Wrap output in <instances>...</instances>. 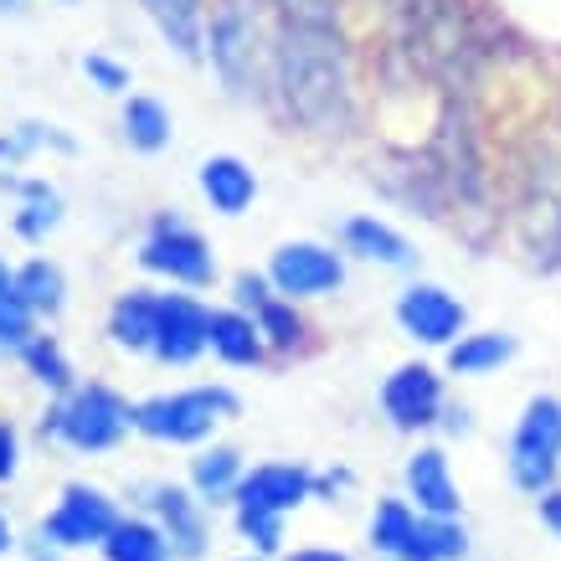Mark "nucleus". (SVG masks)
Segmentation results:
<instances>
[{"label": "nucleus", "instance_id": "obj_1", "mask_svg": "<svg viewBox=\"0 0 561 561\" xmlns=\"http://www.w3.org/2000/svg\"><path fill=\"white\" fill-rule=\"evenodd\" d=\"M278 42H273V88L309 135H345L356 119L351 57L341 36L335 0H273Z\"/></svg>", "mask_w": 561, "mask_h": 561}, {"label": "nucleus", "instance_id": "obj_2", "mask_svg": "<svg viewBox=\"0 0 561 561\" xmlns=\"http://www.w3.org/2000/svg\"><path fill=\"white\" fill-rule=\"evenodd\" d=\"M124 433H135V402L103 381L62 391L57 408L42 417V438L62 443L72 454H108L124 443Z\"/></svg>", "mask_w": 561, "mask_h": 561}, {"label": "nucleus", "instance_id": "obj_3", "mask_svg": "<svg viewBox=\"0 0 561 561\" xmlns=\"http://www.w3.org/2000/svg\"><path fill=\"white\" fill-rule=\"evenodd\" d=\"M227 417H238V391L232 387H181L135 402V433H145L154 443H171V448L206 443Z\"/></svg>", "mask_w": 561, "mask_h": 561}, {"label": "nucleus", "instance_id": "obj_4", "mask_svg": "<svg viewBox=\"0 0 561 561\" xmlns=\"http://www.w3.org/2000/svg\"><path fill=\"white\" fill-rule=\"evenodd\" d=\"M206 57L211 72L232 99H257L263 93V36H257V5L242 0H217L206 16Z\"/></svg>", "mask_w": 561, "mask_h": 561}, {"label": "nucleus", "instance_id": "obj_5", "mask_svg": "<svg viewBox=\"0 0 561 561\" xmlns=\"http://www.w3.org/2000/svg\"><path fill=\"white\" fill-rule=\"evenodd\" d=\"M139 268L154 273V278H165V284H175V289H206V284L217 278V253H211V242H206L186 217L160 211V217L150 221L145 242H139Z\"/></svg>", "mask_w": 561, "mask_h": 561}, {"label": "nucleus", "instance_id": "obj_6", "mask_svg": "<svg viewBox=\"0 0 561 561\" xmlns=\"http://www.w3.org/2000/svg\"><path fill=\"white\" fill-rule=\"evenodd\" d=\"M561 469V397L536 391L511 433V479L515 490L546 494Z\"/></svg>", "mask_w": 561, "mask_h": 561}, {"label": "nucleus", "instance_id": "obj_7", "mask_svg": "<svg viewBox=\"0 0 561 561\" xmlns=\"http://www.w3.org/2000/svg\"><path fill=\"white\" fill-rule=\"evenodd\" d=\"M119 520L124 515H119V505H114V494L78 479V484H68V490L57 494V505H51V515L42 520L36 536L51 546H62V551H88V546L108 541Z\"/></svg>", "mask_w": 561, "mask_h": 561}, {"label": "nucleus", "instance_id": "obj_8", "mask_svg": "<svg viewBox=\"0 0 561 561\" xmlns=\"http://www.w3.org/2000/svg\"><path fill=\"white\" fill-rule=\"evenodd\" d=\"M268 284L284 299H324L345 284V253H335L330 242H314V238H294V242H278L268 257Z\"/></svg>", "mask_w": 561, "mask_h": 561}, {"label": "nucleus", "instance_id": "obj_9", "mask_svg": "<svg viewBox=\"0 0 561 561\" xmlns=\"http://www.w3.org/2000/svg\"><path fill=\"white\" fill-rule=\"evenodd\" d=\"M202 351H211V309L191 294H154L150 356L160 366H191Z\"/></svg>", "mask_w": 561, "mask_h": 561}, {"label": "nucleus", "instance_id": "obj_10", "mask_svg": "<svg viewBox=\"0 0 561 561\" xmlns=\"http://www.w3.org/2000/svg\"><path fill=\"white\" fill-rule=\"evenodd\" d=\"M397 324H402L408 341L433 345V351H448V345L463 335L469 309L443 289V284H408L402 299H397Z\"/></svg>", "mask_w": 561, "mask_h": 561}, {"label": "nucleus", "instance_id": "obj_11", "mask_svg": "<svg viewBox=\"0 0 561 561\" xmlns=\"http://www.w3.org/2000/svg\"><path fill=\"white\" fill-rule=\"evenodd\" d=\"M150 520L165 530L175 561H202L211 546V520H206V500L191 484H150Z\"/></svg>", "mask_w": 561, "mask_h": 561}, {"label": "nucleus", "instance_id": "obj_12", "mask_svg": "<svg viewBox=\"0 0 561 561\" xmlns=\"http://www.w3.org/2000/svg\"><path fill=\"white\" fill-rule=\"evenodd\" d=\"M381 412L397 433H417L443 417V376L427 360H408L381 381Z\"/></svg>", "mask_w": 561, "mask_h": 561}, {"label": "nucleus", "instance_id": "obj_13", "mask_svg": "<svg viewBox=\"0 0 561 561\" xmlns=\"http://www.w3.org/2000/svg\"><path fill=\"white\" fill-rule=\"evenodd\" d=\"M314 484H320V474H314V469H305V463H257V469H248V474H242L238 494H232V505H238V511L294 515L299 505H309V500H314Z\"/></svg>", "mask_w": 561, "mask_h": 561}, {"label": "nucleus", "instance_id": "obj_14", "mask_svg": "<svg viewBox=\"0 0 561 561\" xmlns=\"http://www.w3.org/2000/svg\"><path fill=\"white\" fill-rule=\"evenodd\" d=\"M408 479V500L417 505L423 515H459L463 511V494H459V479L443 459V448H417L402 469Z\"/></svg>", "mask_w": 561, "mask_h": 561}, {"label": "nucleus", "instance_id": "obj_15", "mask_svg": "<svg viewBox=\"0 0 561 561\" xmlns=\"http://www.w3.org/2000/svg\"><path fill=\"white\" fill-rule=\"evenodd\" d=\"M196 186H202L206 206H211L217 217H242V211L257 202V171L248 160H238V154H211V160H202Z\"/></svg>", "mask_w": 561, "mask_h": 561}, {"label": "nucleus", "instance_id": "obj_16", "mask_svg": "<svg viewBox=\"0 0 561 561\" xmlns=\"http://www.w3.org/2000/svg\"><path fill=\"white\" fill-rule=\"evenodd\" d=\"M139 11L154 21L160 42L175 51V57H206V0H139Z\"/></svg>", "mask_w": 561, "mask_h": 561}, {"label": "nucleus", "instance_id": "obj_17", "mask_svg": "<svg viewBox=\"0 0 561 561\" xmlns=\"http://www.w3.org/2000/svg\"><path fill=\"white\" fill-rule=\"evenodd\" d=\"M211 356L221 366H257L268 356V341H263V330L248 309H211Z\"/></svg>", "mask_w": 561, "mask_h": 561}, {"label": "nucleus", "instance_id": "obj_18", "mask_svg": "<svg viewBox=\"0 0 561 561\" xmlns=\"http://www.w3.org/2000/svg\"><path fill=\"white\" fill-rule=\"evenodd\" d=\"M341 242H345V253L366 257V263H381V268H408L412 263L408 238L381 217H351L341 227Z\"/></svg>", "mask_w": 561, "mask_h": 561}, {"label": "nucleus", "instance_id": "obj_19", "mask_svg": "<svg viewBox=\"0 0 561 561\" xmlns=\"http://www.w3.org/2000/svg\"><path fill=\"white\" fill-rule=\"evenodd\" d=\"M119 129H124V145H129V150L160 154L175 135V119L160 99H150V93H129V99H124V114H119Z\"/></svg>", "mask_w": 561, "mask_h": 561}, {"label": "nucleus", "instance_id": "obj_20", "mask_svg": "<svg viewBox=\"0 0 561 561\" xmlns=\"http://www.w3.org/2000/svg\"><path fill=\"white\" fill-rule=\"evenodd\" d=\"M108 341L119 351H145L150 356L154 341V294L150 289H124L108 309Z\"/></svg>", "mask_w": 561, "mask_h": 561}, {"label": "nucleus", "instance_id": "obj_21", "mask_svg": "<svg viewBox=\"0 0 561 561\" xmlns=\"http://www.w3.org/2000/svg\"><path fill=\"white\" fill-rule=\"evenodd\" d=\"M242 454L238 448H202L196 459H191V490L202 494L206 505H227L232 494H238V484H242Z\"/></svg>", "mask_w": 561, "mask_h": 561}, {"label": "nucleus", "instance_id": "obj_22", "mask_svg": "<svg viewBox=\"0 0 561 561\" xmlns=\"http://www.w3.org/2000/svg\"><path fill=\"white\" fill-rule=\"evenodd\" d=\"M463 557H469V530H463L459 515H423L417 536L397 561H463Z\"/></svg>", "mask_w": 561, "mask_h": 561}, {"label": "nucleus", "instance_id": "obj_23", "mask_svg": "<svg viewBox=\"0 0 561 561\" xmlns=\"http://www.w3.org/2000/svg\"><path fill=\"white\" fill-rule=\"evenodd\" d=\"M16 217H11V227H16L26 242H42L62 221V196H57V186L51 181H36V175H26V181H16Z\"/></svg>", "mask_w": 561, "mask_h": 561}, {"label": "nucleus", "instance_id": "obj_24", "mask_svg": "<svg viewBox=\"0 0 561 561\" xmlns=\"http://www.w3.org/2000/svg\"><path fill=\"white\" fill-rule=\"evenodd\" d=\"M99 551H103V561H175L165 530L154 526L150 515H129V520H119L114 536H108Z\"/></svg>", "mask_w": 561, "mask_h": 561}, {"label": "nucleus", "instance_id": "obj_25", "mask_svg": "<svg viewBox=\"0 0 561 561\" xmlns=\"http://www.w3.org/2000/svg\"><path fill=\"white\" fill-rule=\"evenodd\" d=\"M511 356H515V335H505V330H479V335H459V341L448 345V371L484 376V371H500Z\"/></svg>", "mask_w": 561, "mask_h": 561}, {"label": "nucleus", "instance_id": "obj_26", "mask_svg": "<svg viewBox=\"0 0 561 561\" xmlns=\"http://www.w3.org/2000/svg\"><path fill=\"white\" fill-rule=\"evenodd\" d=\"M16 294L36 314L51 320V314H62V305H68V278H62V268H57L51 257H32V263L16 268Z\"/></svg>", "mask_w": 561, "mask_h": 561}, {"label": "nucleus", "instance_id": "obj_27", "mask_svg": "<svg viewBox=\"0 0 561 561\" xmlns=\"http://www.w3.org/2000/svg\"><path fill=\"white\" fill-rule=\"evenodd\" d=\"M417 520L423 511L412 505V500H381L371 515V551H381L387 561H397L408 551V541L417 536Z\"/></svg>", "mask_w": 561, "mask_h": 561}, {"label": "nucleus", "instance_id": "obj_28", "mask_svg": "<svg viewBox=\"0 0 561 561\" xmlns=\"http://www.w3.org/2000/svg\"><path fill=\"white\" fill-rule=\"evenodd\" d=\"M21 366L32 371L36 387L57 391V397L78 387V371H72V360H68V351H62V341H57V335H36V341L21 351Z\"/></svg>", "mask_w": 561, "mask_h": 561}, {"label": "nucleus", "instance_id": "obj_29", "mask_svg": "<svg viewBox=\"0 0 561 561\" xmlns=\"http://www.w3.org/2000/svg\"><path fill=\"white\" fill-rule=\"evenodd\" d=\"M253 320H257V330H263L268 351H294V345L305 341V320H299L294 299H284V294L263 299V305L253 309Z\"/></svg>", "mask_w": 561, "mask_h": 561}, {"label": "nucleus", "instance_id": "obj_30", "mask_svg": "<svg viewBox=\"0 0 561 561\" xmlns=\"http://www.w3.org/2000/svg\"><path fill=\"white\" fill-rule=\"evenodd\" d=\"M36 320H42V314H36V309L26 305L16 289L0 294V351L21 356V351H26V345L42 335V330H36Z\"/></svg>", "mask_w": 561, "mask_h": 561}, {"label": "nucleus", "instance_id": "obj_31", "mask_svg": "<svg viewBox=\"0 0 561 561\" xmlns=\"http://www.w3.org/2000/svg\"><path fill=\"white\" fill-rule=\"evenodd\" d=\"M284 520H289V515L238 511V536L253 546V557H278V551H284Z\"/></svg>", "mask_w": 561, "mask_h": 561}, {"label": "nucleus", "instance_id": "obj_32", "mask_svg": "<svg viewBox=\"0 0 561 561\" xmlns=\"http://www.w3.org/2000/svg\"><path fill=\"white\" fill-rule=\"evenodd\" d=\"M78 68H83L88 83L99 88V93H108V99H119V93H129V68H124V62H114L108 51H88L83 62H78Z\"/></svg>", "mask_w": 561, "mask_h": 561}, {"label": "nucleus", "instance_id": "obj_33", "mask_svg": "<svg viewBox=\"0 0 561 561\" xmlns=\"http://www.w3.org/2000/svg\"><path fill=\"white\" fill-rule=\"evenodd\" d=\"M273 294L278 289L268 284V273H238V278H232V305L248 309V314H253L263 299H273Z\"/></svg>", "mask_w": 561, "mask_h": 561}, {"label": "nucleus", "instance_id": "obj_34", "mask_svg": "<svg viewBox=\"0 0 561 561\" xmlns=\"http://www.w3.org/2000/svg\"><path fill=\"white\" fill-rule=\"evenodd\" d=\"M21 469V438L11 423H0V484H11Z\"/></svg>", "mask_w": 561, "mask_h": 561}, {"label": "nucleus", "instance_id": "obj_35", "mask_svg": "<svg viewBox=\"0 0 561 561\" xmlns=\"http://www.w3.org/2000/svg\"><path fill=\"white\" fill-rule=\"evenodd\" d=\"M284 561H351V557L335 551V546H305V551H289Z\"/></svg>", "mask_w": 561, "mask_h": 561}, {"label": "nucleus", "instance_id": "obj_36", "mask_svg": "<svg viewBox=\"0 0 561 561\" xmlns=\"http://www.w3.org/2000/svg\"><path fill=\"white\" fill-rule=\"evenodd\" d=\"M541 520L561 536V490H546V494H541Z\"/></svg>", "mask_w": 561, "mask_h": 561}, {"label": "nucleus", "instance_id": "obj_37", "mask_svg": "<svg viewBox=\"0 0 561 561\" xmlns=\"http://www.w3.org/2000/svg\"><path fill=\"white\" fill-rule=\"evenodd\" d=\"M32 561H62V546H51V541H42V536H36V541H32Z\"/></svg>", "mask_w": 561, "mask_h": 561}, {"label": "nucleus", "instance_id": "obj_38", "mask_svg": "<svg viewBox=\"0 0 561 561\" xmlns=\"http://www.w3.org/2000/svg\"><path fill=\"white\" fill-rule=\"evenodd\" d=\"M443 417H448V423H443L448 433H469V412L463 408H443Z\"/></svg>", "mask_w": 561, "mask_h": 561}, {"label": "nucleus", "instance_id": "obj_39", "mask_svg": "<svg viewBox=\"0 0 561 561\" xmlns=\"http://www.w3.org/2000/svg\"><path fill=\"white\" fill-rule=\"evenodd\" d=\"M11 546H16V526H11V520H5V511H0V557H5Z\"/></svg>", "mask_w": 561, "mask_h": 561}, {"label": "nucleus", "instance_id": "obj_40", "mask_svg": "<svg viewBox=\"0 0 561 561\" xmlns=\"http://www.w3.org/2000/svg\"><path fill=\"white\" fill-rule=\"evenodd\" d=\"M16 289V268H5V257H0V294Z\"/></svg>", "mask_w": 561, "mask_h": 561}, {"label": "nucleus", "instance_id": "obj_41", "mask_svg": "<svg viewBox=\"0 0 561 561\" xmlns=\"http://www.w3.org/2000/svg\"><path fill=\"white\" fill-rule=\"evenodd\" d=\"M26 11V0H0V16H21Z\"/></svg>", "mask_w": 561, "mask_h": 561}, {"label": "nucleus", "instance_id": "obj_42", "mask_svg": "<svg viewBox=\"0 0 561 561\" xmlns=\"http://www.w3.org/2000/svg\"><path fill=\"white\" fill-rule=\"evenodd\" d=\"M242 5H263V0H242Z\"/></svg>", "mask_w": 561, "mask_h": 561}, {"label": "nucleus", "instance_id": "obj_43", "mask_svg": "<svg viewBox=\"0 0 561 561\" xmlns=\"http://www.w3.org/2000/svg\"><path fill=\"white\" fill-rule=\"evenodd\" d=\"M242 561H263V557H242Z\"/></svg>", "mask_w": 561, "mask_h": 561}]
</instances>
